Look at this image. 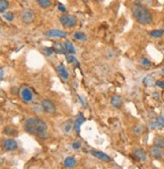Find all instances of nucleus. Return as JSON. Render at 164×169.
I'll return each mask as SVG.
<instances>
[{
	"mask_svg": "<svg viewBox=\"0 0 164 169\" xmlns=\"http://www.w3.org/2000/svg\"><path fill=\"white\" fill-rule=\"evenodd\" d=\"M24 129L27 133L37 136L38 138L43 139H48L49 134H48V126L47 124L41 120L39 118H29L24 124Z\"/></svg>",
	"mask_w": 164,
	"mask_h": 169,
	"instance_id": "obj_1",
	"label": "nucleus"
},
{
	"mask_svg": "<svg viewBox=\"0 0 164 169\" xmlns=\"http://www.w3.org/2000/svg\"><path fill=\"white\" fill-rule=\"evenodd\" d=\"M131 11H132L136 21L143 25L149 24L153 19L152 14H151V12L149 11V9L145 7V6L140 2L134 3L132 8H131Z\"/></svg>",
	"mask_w": 164,
	"mask_h": 169,
	"instance_id": "obj_2",
	"label": "nucleus"
},
{
	"mask_svg": "<svg viewBox=\"0 0 164 169\" xmlns=\"http://www.w3.org/2000/svg\"><path fill=\"white\" fill-rule=\"evenodd\" d=\"M77 17L72 14H63L60 16V24L65 28H71L77 24Z\"/></svg>",
	"mask_w": 164,
	"mask_h": 169,
	"instance_id": "obj_3",
	"label": "nucleus"
},
{
	"mask_svg": "<svg viewBox=\"0 0 164 169\" xmlns=\"http://www.w3.org/2000/svg\"><path fill=\"white\" fill-rule=\"evenodd\" d=\"M19 94H20V97L22 99V101L25 102V103H28V102H31L32 100V97H34V94H32V89L27 87V86H24V87H22L20 89V92H19Z\"/></svg>",
	"mask_w": 164,
	"mask_h": 169,
	"instance_id": "obj_4",
	"label": "nucleus"
},
{
	"mask_svg": "<svg viewBox=\"0 0 164 169\" xmlns=\"http://www.w3.org/2000/svg\"><path fill=\"white\" fill-rule=\"evenodd\" d=\"M41 107L43 108V111H46L47 114H54L56 111V107L53 103V101L50 99H43L41 102Z\"/></svg>",
	"mask_w": 164,
	"mask_h": 169,
	"instance_id": "obj_5",
	"label": "nucleus"
},
{
	"mask_svg": "<svg viewBox=\"0 0 164 169\" xmlns=\"http://www.w3.org/2000/svg\"><path fill=\"white\" fill-rule=\"evenodd\" d=\"M2 147L5 151L11 152L17 149V143L13 139H6V140H3L2 142Z\"/></svg>",
	"mask_w": 164,
	"mask_h": 169,
	"instance_id": "obj_6",
	"label": "nucleus"
},
{
	"mask_svg": "<svg viewBox=\"0 0 164 169\" xmlns=\"http://www.w3.org/2000/svg\"><path fill=\"white\" fill-rule=\"evenodd\" d=\"M20 17L24 24H31L34 21V11L31 9H25L20 13Z\"/></svg>",
	"mask_w": 164,
	"mask_h": 169,
	"instance_id": "obj_7",
	"label": "nucleus"
},
{
	"mask_svg": "<svg viewBox=\"0 0 164 169\" xmlns=\"http://www.w3.org/2000/svg\"><path fill=\"white\" fill-rule=\"evenodd\" d=\"M133 155L138 161L140 162H146L147 161V154L144 149H141V148H138L135 149L133 151Z\"/></svg>",
	"mask_w": 164,
	"mask_h": 169,
	"instance_id": "obj_8",
	"label": "nucleus"
},
{
	"mask_svg": "<svg viewBox=\"0 0 164 169\" xmlns=\"http://www.w3.org/2000/svg\"><path fill=\"white\" fill-rule=\"evenodd\" d=\"M45 35L50 38H66L67 32L60 31V29H50V31L46 32Z\"/></svg>",
	"mask_w": 164,
	"mask_h": 169,
	"instance_id": "obj_9",
	"label": "nucleus"
},
{
	"mask_svg": "<svg viewBox=\"0 0 164 169\" xmlns=\"http://www.w3.org/2000/svg\"><path fill=\"white\" fill-rule=\"evenodd\" d=\"M84 122H85V118H84L83 114L79 112V114L77 115V118H76V120H75L74 126H73L74 131H75V133H76V134L80 133V127H81V125L83 124Z\"/></svg>",
	"mask_w": 164,
	"mask_h": 169,
	"instance_id": "obj_10",
	"label": "nucleus"
},
{
	"mask_svg": "<svg viewBox=\"0 0 164 169\" xmlns=\"http://www.w3.org/2000/svg\"><path fill=\"white\" fill-rule=\"evenodd\" d=\"M91 154L93 155L94 157L98 158L99 160H102V161H106V162H110L111 161L110 157L109 156V155H106V153H103V152L101 151H95V150H91Z\"/></svg>",
	"mask_w": 164,
	"mask_h": 169,
	"instance_id": "obj_11",
	"label": "nucleus"
},
{
	"mask_svg": "<svg viewBox=\"0 0 164 169\" xmlns=\"http://www.w3.org/2000/svg\"><path fill=\"white\" fill-rule=\"evenodd\" d=\"M56 69H57V72H58L59 76L61 77V79H63V80H68V78H69V73H68V71L66 70V68L64 67L63 64H59Z\"/></svg>",
	"mask_w": 164,
	"mask_h": 169,
	"instance_id": "obj_12",
	"label": "nucleus"
},
{
	"mask_svg": "<svg viewBox=\"0 0 164 169\" xmlns=\"http://www.w3.org/2000/svg\"><path fill=\"white\" fill-rule=\"evenodd\" d=\"M150 128L152 129H161L164 128V118L163 117H158L155 122H152L149 124Z\"/></svg>",
	"mask_w": 164,
	"mask_h": 169,
	"instance_id": "obj_13",
	"label": "nucleus"
},
{
	"mask_svg": "<svg viewBox=\"0 0 164 169\" xmlns=\"http://www.w3.org/2000/svg\"><path fill=\"white\" fill-rule=\"evenodd\" d=\"M150 154H151V156H153L156 159H160L163 156V152L161 151V148L156 147V146L155 147L150 148Z\"/></svg>",
	"mask_w": 164,
	"mask_h": 169,
	"instance_id": "obj_14",
	"label": "nucleus"
},
{
	"mask_svg": "<svg viewBox=\"0 0 164 169\" xmlns=\"http://www.w3.org/2000/svg\"><path fill=\"white\" fill-rule=\"evenodd\" d=\"M111 105L116 108H120L123 105V99L119 95H114L111 98Z\"/></svg>",
	"mask_w": 164,
	"mask_h": 169,
	"instance_id": "obj_15",
	"label": "nucleus"
},
{
	"mask_svg": "<svg viewBox=\"0 0 164 169\" xmlns=\"http://www.w3.org/2000/svg\"><path fill=\"white\" fill-rule=\"evenodd\" d=\"M77 161L76 159H75L74 157H67L66 159L64 160V166L66 168H73L75 165H76Z\"/></svg>",
	"mask_w": 164,
	"mask_h": 169,
	"instance_id": "obj_16",
	"label": "nucleus"
},
{
	"mask_svg": "<svg viewBox=\"0 0 164 169\" xmlns=\"http://www.w3.org/2000/svg\"><path fill=\"white\" fill-rule=\"evenodd\" d=\"M53 50H54V53H56V54H64L66 52L64 45L59 44V43H55L53 45Z\"/></svg>",
	"mask_w": 164,
	"mask_h": 169,
	"instance_id": "obj_17",
	"label": "nucleus"
},
{
	"mask_svg": "<svg viewBox=\"0 0 164 169\" xmlns=\"http://www.w3.org/2000/svg\"><path fill=\"white\" fill-rule=\"evenodd\" d=\"M38 4L40 5L41 8H44V9H47V8H50L52 6V1L51 0H37Z\"/></svg>",
	"mask_w": 164,
	"mask_h": 169,
	"instance_id": "obj_18",
	"label": "nucleus"
},
{
	"mask_svg": "<svg viewBox=\"0 0 164 169\" xmlns=\"http://www.w3.org/2000/svg\"><path fill=\"white\" fill-rule=\"evenodd\" d=\"M153 143L156 147H159L162 149L164 148V138L161 137V136H157V137H155V139H154Z\"/></svg>",
	"mask_w": 164,
	"mask_h": 169,
	"instance_id": "obj_19",
	"label": "nucleus"
},
{
	"mask_svg": "<svg viewBox=\"0 0 164 169\" xmlns=\"http://www.w3.org/2000/svg\"><path fill=\"white\" fill-rule=\"evenodd\" d=\"M64 47H65V50H66V52L70 53V54H75V49H74V46L73 44L70 42V41H66L64 43Z\"/></svg>",
	"mask_w": 164,
	"mask_h": 169,
	"instance_id": "obj_20",
	"label": "nucleus"
},
{
	"mask_svg": "<svg viewBox=\"0 0 164 169\" xmlns=\"http://www.w3.org/2000/svg\"><path fill=\"white\" fill-rule=\"evenodd\" d=\"M73 38L76 39V41H80V42H84V41H86V35L84 34V32H76L74 34L73 36Z\"/></svg>",
	"mask_w": 164,
	"mask_h": 169,
	"instance_id": "obj_21",
	"label": "nucleus"
},
{
	"mask_svg": "<svg viewBox=\"0 0 164 169\" xmlns=\"http://www.w3.org/2000/svg\"><path fill=\"white\" fill-rule=\"evenodd\" d=\"M143 83L145 84L147 87H150V86H153L154 84H156V81L154 80V78L152 76H147V77L144 78Z\"/></svg>",
	"mask_w": 164,
	"mask_h": 169,
	"instance_id": "obj_22",
	"label": "nucleus"
},
{
	"mask_svg": "<svg viewBox=\"0 0 164 169\" xmlns=\"http://www.w3.org/2000/svg\"><path fill=\"white\" fill-rule=\"evenodd\" d=\"M163 35H164V31H163V29H154V31L150 32V36H153V38H155V39L161 38Z\"/></svg>",
	"mask_w": 164,
	"mask_h": 169,
	"instance_id": "obj_23",
	"label": "nucleus"
},
{
	"mask_svg": "<svg viewBox=\"0 0 164 169\" xmlns=\"http://www.w3.org/2000/svg\"><path fill=\"white\" fill-rule=\"evenodd\" d=\"M8 1L7 0H1L0 1V11H1V13H4L6 11V9L8 8Z\"/></svg>",
	"mask_w": 164,
	"mask_h": 169,
	"instance_id": "obj_24",
	"label": "nucleus"
},
{
	"mask_svg": "<svg viewBox=\"0 0 164 169\" xmlns=\"http://www.w3.org/2000/svg\"><path fill=\"white\" fill-rule=\"evenodd\" d=\"M66 60L68 61V63H71V64H76L77 66H79V62H78V60L74 57V56L67 55L66 56Z\"/></svg>",
	"mask_w": 164,
	"mask_h": 169,
	"instance_id": "obj_25",
	"label": "nucleus"
},
{
	"mask_svg": "<svg viewBox=\"0 0 164 169\" xmlns=\"http://www.w3.org/2000/svg\"><path fill=\"white\" fill-rule=\"evenodd\" d=\"M140 64L144 66V67H150L151 65H152V63L149 60V59L147 58H141L140 59Z\"/></svg>",
	"mask_w": 164,
	"mask_h": 169,
	"instance_id": "obj_26",
	"label": "nucleus"
},
{
	"mask_svg": "<svg viewBox=\"0 0 164 169\" xmlns=\"http://www.w3.org/2000/svg\"><path fill=\"white\" fill-rule=\"evenodd\" d=\"M3 18L6 19L7 21H12L14 18V14L12 12H5L4 14H3Z\"/></svg>",
	"mask_w": 164,
	"mask_h": 169,
	"instance_id": "obj_27",
	"label": "nucleus"
},
{
	"mask_svg": "<svg viewBox=\"0 0 164 169\" xmlns=\"http://www.w3.org/2000/svg\"><path fill=\"white\" fill-rule=\"evenodd\" d=\"M82 146V143L80 140H76L74 141L73 143H72V148L74 149V150H78V149H80Z\"/></svg>",
	"mask_w": 164,
	"mask_h": 169,
	"instance_id": "obj_28",
	"label": "nucleus"
},
{
	"mask_svg": "<svg viewBox=\"0 0 164 169\" xmlns=\"http://www.w3.org/2000/svg\"><path fill=\"white\" fill-rule=\"evenodd\" d=\"M71 128H72V125H71V122L70 121H67L66 122V125H65V132L66 133H69L71 130Z\"/></svg>",
	"mask_w": 164,
	"mask_h": 169,
	"instance_id": "obj_29",
	"label": "nucleus"
},
{
	"mask_svg": "<svg viewBox=\"0 0 164 169\" xmlns=\"http://www.w3.org/2000/svg\"><path fill=\"white\" fill-rule=\"evenodd\" d=\"M44 52L46 53L45 55H47V56H51L52 54H53L54 50H53V48H45V49H44Z\"/></svg>",
	"mask_w": 164,
	"mask_h": 169,
	"instance_id": "obj_30",
	"label": "nucleus"
},
{
	"mask_svg": "<svg viewBox=\"0 0 164 169\" xmlns=\"http://www.w3.org/2000/svg\"><path fill=\"white\" fill-rule=\"evenodd\" d=\"M156 86H158L159 88H161V89H164V80H158V81H156Z\"/></svg>",
	"mask_w": 164,
	"mask_h": 169,
	"instance_id": "obj_31",
	"label": "nucleus"
},
{
	"mask_svg": "<svg viewBox=\"0 0 164 169\" xmlns=\"http://www.w3.org/2000/svg\"><path fill=\"white\" fill-rule=\"evenodd\" d=\"M141 131H142V128H141V126H137V127H135V129H134V133H135L136 135H140L141 134Z\"/></svg>",
	"mask_w": 164,
	"mask_h": 169,
	"instance_id": "obj_32",
	"label": "nucleus"
},
{
	"mask_svg": "<svg viewBox=\"0 0 164 169\" xmlns=\"http://www.w3.org/2000/svg\"><path fill=\"white\" fill-rule=\"evenodd\" d=\"M58 8H59V10L62 12H66V7H65L64 4H62V3H58Z\"/></svg>",
	"mask_w": 164,
	"mask_h": 169,
	"instance_id": "obj_33",
	"label": "nucleus"
},
{
	"mask_svg": "<svg viewBox=\"0 0 164 169\" xmlns=\"http://www.w3.org/2000/svg\"><path fill=\"white\" fill-rule=\"evenodd\" d=\"M79 99L81 100V103L83 104V107H86V104H85V100H84V98L82 97V96H79Z\"/></svg>",
	"mask_w": 164,
	"mask_h": 169,
	"instance_id": "obj_34",
	"label": "nucleus"
},
{
	"mask_svg": "<svg viewBox=\"0 0 164 169\" xmlns=\"http://www.w3.org/2000/svg\"><path fill=\"white\" fill-rule=\"evenodd\" d=\"M0 72H1V79H2L3 76H4V71H3V69H1V70H0Z\"/></svg>",
	"mask_w": 164,
	"mask_h": 169,
	"instance_id": "obj_35",
	"label": "nucleus"
},
{
	"mask_svg": "<svg viewBox=\"0 0 164 169\" xmlns=\"http://www.w3.org/2000/svg\"><path fill=\"white\" fill-rule=\"evenodd\" d=\"M162 74H163V75H164V68H163V69H162Z\"/></svg>",
	"mask_w": 164,
	"mask_h": 169,
	"instance_id": "obj_36",
	"label": "nucleus"
},
{
	"mask_svg": "<svg viewBox=\"0 0 164 169\" xmlns=\"http://www.w3.org/2000/svg\"><path fill=\"white\" fill-rule=\"evenodd\" d=\"M94 1H101V0H94Z\"/></svg>",
	"mask_w": 164,
	"mask_h": 169,
	"instance_id": "obj_37",
	"label": "nucleus"
}]
</instances>
